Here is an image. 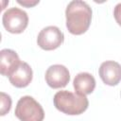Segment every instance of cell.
I'll return each mask as SVG.
<instances>
[{
  "label": "cell",
  "mask_w": 121,
  "mask_h": 121,
  "mask_svg": "<svg viewBox=\"0 0 121 121\" xmlns=\"http://www.w3.org/2000/svg\"><path fill=\"white\" fill-rule=\"evenodd\" d=\"M45 81L52 89H60L65 87L70 81L69 70L61 64H53L49 66L45 72Z\"/></svg>",
  "instance_id": "cell-6"
},
{
  "label": "cell",
  "mask_w": 121,
  "mask_h": 121,
  "mask_svg": "<svg viewBox=\"0 0 121 121\" xmlns=\"http://www.w3.org/2000/svg\"><path fill=\"white\" fill-rule=\"evenodd\" d=\"M73 86L76 93L86 95L94 92L95 88V79L90 73L81 72L75 77L73 80Z\"/></svg>",
  "instance_id": "cell-10"
},
{
  "label": "cell",
  "mask_w": 121,
  "mask_h": 121,
  "mask_svg": "<svg viewBox=\"0 0 121 121\" xmlns=\"http://www.w3.org/2000/svg\"><path fill=\"white\" fill-rule=\"evenodd\" d=\"M20 63L19 56L14 50L5 48L0 51V72L2 76L9 77Z\"/></svg>",
  "instance_id": "cell-9"
},
{
  "label": "cell",
  "mask_w": 121,
  "mask_h": 121,
  "mask_svg": "<svg viewBox=\"0 0 121 121\" xmlns=\"http://www.w3.org/2000/svg\"><path fill=\"white\" fill-rule=\"evenodd\" d=\"M92 9L84 1H71L65 9L66 27L73 35L85 33L92 21Z\"/></svg>",
  "instance_id": "cell-1"
},
{
  "label": "cell",
  "mask_w": 121,
  "mask_h": 121,
  "mask_svg": "<svg viewBox=\"0 0 121 121\" xmlns=\"http://www.w3.org/2000/svg\"><path fill=\"white\" fill-rule=\"evenodd\" d=\"M1 110H0V115L4 116L6 113H8L10 111L11 108V98L9 95H7L4 92H1Z\"/></svg>",
  "instance_id": "cell-11"
},
{
  "label": "cell",
  "mask_w": 121,
  "mask_h": 121,
  "mask_svg": "<svg viewBox=\"0 0 121 121\" xmlns=\"http://www.w3.org/2000/svg\"><path fill=\"white\" fill-rule=\"evenodd\" d=\"M98 73L101 80L106 85L115 86L121 81V65L114 60L102 62Z\"/></svg>",
  "instance_id": "cell-7"
},
{
  "label": "cell",
  "mask_w": 121,
  "mask_h": 121,
  "mask_svg": "<svg viewBox=\"0 0 121 121\" xmlns=\"http://www.w3.org/2000/svg\"><path fill=\"white\" fill-rule=\"evenodd\" d=\"M2 23L5 29L9 33L20 34L28 25V15L19 8H10L3 13Z\"/></svg>",
  "instance_id": "cell-4"
},
{
  "label": "cell",
  "mask_w": 121,
  "mask_h": 121,
  "mask_svg": "<svg viewBox=\"0 0 121 121\" xmlns=\"http://www.w3.org/2000/svg\"><path fill=\"white\" fill-rule=\"evenodd\" d=\"M14 113L20 121H43L44 118L43 107L30 95L22 96L18 100Z\"/></svg>",
  "instance_id": "cell-3"
},
{
  "label": "cell",
  "mask_w": 121,
  "mask_h": 121,
  "mask_svg": "<svg viewBox=\"0 0 121 121\" xmlns=\"http://www.w3.org/2000/svg\"><path fill=\"white\" fill-rule=\"evenodd\" d=\"M113 17L116 23L121 26V3L117 4L113 9Z\"/></svg>",
  "instance_id": "cell-12"
},
{
  "label": "cell",
  "mask_w": 121,
  "mask_h": 121,
  "mask_svg": "<svg viewBox=\"0 0 121 121\" xmlns=\"http://www.w3.org/2000/svg\"><path fill=\"white\" fill-rule=\"evenodd\" d=\"M33 71L28 63L21 61L19 66L9 77V82L16 88H25L32 81Z\"/></svg>",
  "instance_id": "cell-8"
},
{
  "label": "cell",
  "mask_w": 121,
  "mask_h": 121,
  "mask_svg": "<svg viewBox=\"0 0 121 121\" xmlns=\"http://www.w3.org/2000/svg\"><path fill=\"white\" fill-rule=\"evenodd\" d=\"M64 42L63 32L55 26H49L43 28L37 37L38 45L46 51L55 50Z\"/></svg>",
  "instance_id": "cell-5"
},
{
  "label": "cell",
  "mask_w": 121,
  "mask_h": 121,
  "mask_svg": "<svg viewBox=\"0 0 121 121\" xmlns=\"http://www.w3.org/2000/svg\"><path fill=\"white\" fill-rule=\"evenodd\" d=\"M18 4L24 6V7H26V8H31V7H34L35 5L39 4V0L38 1H29V0H25V1H20L18 0L17 1Z\"/></svg>",
  "instance_id": "cell-13"
},
{
  "label": "cell",
  "mask_w": 121,
  "mask_h": 121,
  "mask_svg": "<svg viewBox=\"0 0 121 121\" xmlns=\"http://www.w3.org/2000/svg\"><path fill=\"white\" fill-rule=\"evenodd\" d=\"M53 103L57 110L68 115L81 114L89 106L86 95L72 93L67 90L57 92L53 97Z\"/></svg>",
  "instance_id": "cell-2"
}]
</instances>
